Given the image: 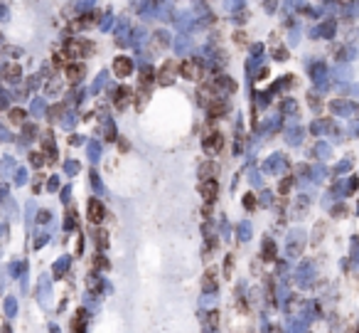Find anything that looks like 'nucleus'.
Returning <instances> with one entry per match:
<instances>
[{
  "label": "nucleus",
  "mask_w": 359,
  "mask_h": 333,
  "mask_svg": "<svg viewBox=\"0 0 359 333\" xmlns=\"http://www.w3.org/2000/svg\"><path fill=\"white\" fill-rule=\"evenodd\" d=\"M199 195L205 198V203H214L219 195V183L214 180H199Z\"/></svg>",
  "instance_id": "39448f33"
},
{
  "label": "nucleus",
  "mask_w": 359,
  "mask_h": 333,
  "mask_svg": "<svg viewBox=\"0 0 359 333\" xmlns=\"http://www.w3.org/2000/svg\"><path fill=\"white\" fill-rule=\"evenodd\" d=\"M86 331V311H79L76 318L71 321V333H84Z\"/></svg>",
  "instance_id": "f8f14e48"
},
{
  "label": "nucleus",
  "mask_w": 359,
  "mask_h": 333,
  "mask_svg": "<svg viewBox=\"0 0 359 333\" xmlns=\"http://www.w3.org/2000/svg\"><path fill=\"white\" fill-rule=\"evenodd\" d=\"M217 175H219V166H217L212 158L199 163V178H202V180H214Z\"/></svg>",
  "instance_id": "1a4fd4ad"
},
{
  "label": "nucleus",
  "mask_w": 359,
  "mask_h": 333,
  "mask_svg": "<svg viewBox=\"0 0 359 333\" xmlns=\"http://www.w3.org/2000/svg\"><path fill=\"white\" fill-rule=\"evenodd\" d=\"M10 119H13L15 124H22V121H25V111H22V109H13V111H10Z\"/></svg>",
  "instance_id": "a211bd4d"
},
{
  "label": "nucleus",
  "mask_w": 359,
  "mask_h": 333,
  "mask_svg": "<svg viewBox=\"0 0 359 333\" xmlns=\"http://www.w3.org/2000/svg\"><path fill=\"white\" fill-rule=\"evenodd\" d=\"M64 74H67V82L69 84H79V82L86 77V64L84 62H69L64 67Z\"/></svg>",
  "instance_id": "20e7f679"
},
{
  "label": "nucleus",
  "mask_w": 359,
  "mask_h": 333,
  "mask_svg": "<svg viewBox=\"0 0 359 333\" xmlns=\"http://www.w3.org/2000/svg\"><path fill=\"white\" fill-rule=\"evenodd\" d=\"M52 64H54V69H64V67L69 64V57H67L64 52H54V57H52Z\"/></svg>",
  "instance_id": "2eb2a0df"
},
{
  "label": "nucleus",
  "mask_w": 359,
  "mask_h": 333,
  "mask_svg": "<svg viewBox=\"0 0 359 333\" xmlns=\"http://www.w3.org/2000/svg\"><path fill=\"white\" fill-rule=\"evenodd\" d=\"M94 240H96L99 249H106V247H108V235H106L103 230H94Z\"/></svg>",
  "instance_id": "dca6fc26"
},
{
  "label": "nucleus",
  "mask_w": 359,
  "mask_h": 333,
  "mask_svg": "<svg viewBox=\"0 0 359 333\" xmlns=\"http://www.w3.org/2000/svg\"><path fill=\"white\" fill-rule=\"evenodd\" d=\"M180 64H175L172 59H168L160 69H157V74H155V77H157V82H160L163 87H168V84H172L175 82V74H180V69H177Z\"/></svg>",
  "instance_id": "7ed1b4c3"
},
{
  "label": "nucleus",
  "mask_w": 359,
  "mask_h": 333,
  "mask_svg": "<svg viewBox=\"0 0 359 333\" xmlns=\"http://www.w3.org/2000/svg\"><path fill=\"white\" fill-rule=\"evenodd\" d=\"M118 146H121V151H128V148H131V146H128V141H126V138H121V141H118Z\"/></svg>",
  "instance_id": "412c9836"
},
{
  "label": "nucleus",
  "mask_w": 359,
  "mask_h": 333,
  "mask_svg": "<svg viewBox=\"0 0 359 333\" xmlns=\"http://www.w3.org/2000/svg\"><path fill=\"white\" fill-rule=\"evenodd\" d=\"M20 64H5L3 67V77L5 79H10V82H15V79H20Z\"/></svg>",
  "instance_id": "4468645a"
},
{
  "label": "nucleus",
  "mask_w": 359,
  "mask_h": 333,
  "mask_svg": "<svg viewBox=\"0 0 359 333\" xmlns=\"http://www.w3.org/2000/svg\"><path fill=\"white\" fill-rule=\"evenodd\" d=\"M153 69L148 67V69H143L140 72V82H138V89H145V92H150V87H153Z\"/></svg>",
  "instance_id": "ddd939ff"
},
{
  "label": "nucleus",
  "mask_w": 359,
  "mask_h": 333,
  "mask_svg": "<svg viewBox=\"0 0 359 333\" xmlns=\"http://www.w3.org/2000/svg\"><path fill=\"white\" fill-rule=\"evenodd\" d=\"M131 96H133V92L126 89V87H121V89L116 92V109H118V111H123V109L131 104Z\"/></svg>",
  "instance_id": "9b49d317"
},
{
  "label": "nucleus",
  "mask_w": 359,
  "mask_h": 333,
  "mask_svg": "<svg viewBox=\"0 0 359 333\" xmlns=\"http://www.w3.org/2000/svg\"><path fill=\"white\" fill-rule=\"evenodd\" d=\"M89 222H94V225H101V222L106 220V207H103V203L101 200H89Z\"/></svg>",
  "instance_id": "0eeeda50"
},
{
  "label": "nucleus",
  "mask_w": 359,
  "mask_h": 333,
  "mask_svg": "<svg viewBox=\"0 0 359 333\" xmlns=\"http://www.w3.org/2000/svg\"><path fill=\"white\" fill-rule=\"evenodd\" d=\"M113 72H116V77H128V74L133 72V62L128 59V57H116V62H113Z\"/></svg>",
  "instance_id": "9d476101"
},
{
  "label": "nucleus",
  "mask_w": 359,
  "mask_h": 333,
  "mask_svg": "<svg viewBox=\"0 0 359 333\" xmlns=\"http://www.w3.org/2000/svg\"><path fill=\"white\" fill-rule=\"evenodd\" d=\"M222 146H224V136H222L219 131H212V133L205 136V151H207L209 156H217V153L222 151Z\"/></svg>",
  "instance_id": "423d86ee"
},
{
  "label": "nucleus",
  "mask_w": 359,
  "mask_h": 333,
  "mask_svg": "<svg viewBox=\"0 0 359 333\" xmlns=\"http://www.w3.org/2000/svg\"><path fill=\"white\" fill-rule=\"evenodd\" d=\"M94 267L96 269H108L111 264H108V259H103V254H96L94 257Z\"/></svg>",
  "instance_id": "f3484780"
},
{
  "label": "nucleus",
  "mask_w": 359,
  "mask_h": 333,
  "mask_svg": "<svg viewBox=\"0 0 359 333\" xmlns=\"http://www.w3.org/2000/svg\"><path fill=\"white\" fill-rule=\"evenodd\" d=\"M226 101L224 99H212L209 104H207V111H209V121H217V119H222L224 114H226Z\"/></svg>",
  "instance_id": "6e6552de"
},
{
  "label": "nucleus",
  "mask_w": 359,
  "mask_h": 333,
  "mask_svg": "<svg viewBox=\"0 0 359 333\" xmlns=\"http://www.w3.org/2000/svg\"><path fill=\"white\" fill-rule=\"evenodd\" d=\"M254 205H256V200H254V195H246V207H249V210H251V207H254Z\"/></svg>",
  "instance_id": "4be33fe9"
},
{
  "label": "nucleus",
  "mask_w": 359,
  "mask_h": 333,
  "mask_svg": "<svg viewBox=\"0 0 359 333\" xmlns=\"http://www.w3.org/2000/svg\"><path fill=\"white\" fill-rule=\"evenodd\" d=\"M275 257V247L271 244V242H266V247H263V259H273Z\"/></svg>",
  "instance_id": "6ab92c4d"
},
{
  "label": "nucleus",
  "mask_w": 359,
  "mask_h": 333,
  "mask_svg": "<svg viewBox=\"0 0 359 333\" xmlns=\"http://www.w3.org/2000/svg\"><path fill=\"white\" fill-rule=\"evenodd\" d=\"M91 50H94V45H91L89 40H74V37H71V40L64 42V50H62V52H64L71 62H79V59H84Z\"/></svg>",
  "instance_id": "f257e3e1"
},
{
  "label": "nucleus",
  "mask_w": 359,
  "mask_h": 333,
  "mask_svg": "<svg viewBox=\"0 0 359 333\" xmlns=\"http://www.w3.org/2000/svg\"><path fill=\"white\" fill-rule=\"evenodd\" d=\"M231 269H234V254H229V257H226V262H224V274H226V277H231Z\"/></svg>",
  "instance_id": "aec40b11"
},
{
  "label": "nucleus",
  "mask_w": 359,
  "mask_h": 333,
  "mask_svg": "<svg viewBox=\"0 0 359 333\" xmlns=\"http://www.w3.org/2000/svg\"><path fill=\"white\" fill-rule=\"evenodd\" d=\"M180 77L187 79V82H202V67H199V62L194 59H185L180 62Z\"/></svg>",
  "instance_id": "f03ea898"
}]
</instances>
